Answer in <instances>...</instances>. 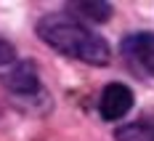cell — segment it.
Masks as SVG:
<instances>
[{
    "label": "cell",
    "mask_w": 154,
    "mask_h": 141,
    "mask_svg": "<svg viewBox=\"0 0 154 141\" xmlns=\"http://www.w3.org/2000/svg\"><path fill=\"white\" fill-rule=\"evenodd\" d=\"M133 107V91L125 85V83H109L106 88L101 91V99H98V112L106 123H114V120H122L125 114Z\"/></svg>",
    "instance_id": "4"
},
{
    "label": "cell",
    "mask_w": 154,
    "mask_h": 141,
    "mask_svg": "<svg viewBox=\"0 0 154 141\" xmlns=\"http://www.w3.org/2000/svg\"><path fill=\"white\" fill-rule=\"evenodd\" d=\"M117 141H154V117H141L114 130Z\"/></svg>",
    "instance_id": "6"
},
{
    "label": "cell",
    "mask_w": 154,
    "mask_h": 141,
    "mask_svg": "<svg viewBox=\"0 0 154 141\" xmlns=\"http://www.w3.org/2000/svg\"><path fill=\"white\" fill-rule=\"evenodd\" d=\"M37 37L45 43L48 48L59 51L69 59H77L91 67H106L112 61V48L109 43L96 35L91 27H85L80 19L72 14H45L37 19L35 24Z\"/></svg>",
    "instance_id": "1"
},
{
    "label": "cell",
    "mask_w": 154,
    "mask_h": 141,
    "mask_svg": "<svg viewBox=\"0 0 154 141\" xmlns=\"http://www.w3.org/2000/svg\"><path fill=\"white\" fill-rule=\"evenodd\" d=\"M0 83L8 93L14 96H24V99H32L37 96L43 88H40V75H37V67L32 61H14L11 69H5L0 75Z\"/></svg>",
    "instance_id": "3"
},
{
    "label": "cell",
    "mask_w": 154,
    "mask_h": 141,
    "mask_svg": "<svg viewBox=\"0 0 154 141\" xmlns=\"http://www.w3.org/2000/svg\"><path fill=\"white\" fill-rule=\"evenodd\" d=\"M16 61V48L8 43V40H3L0 37V67L3 64H14Z\"/></svg>",
    "instance_id": "7"
},
{
    "label": "cell",
    "mask_w": 154,
    "mask_h": 141,
    "mask_svg": "<svg viewBox=\"0 0 154 141\" xmlns=\"http://www.w3.org/2000/svg\"><path fill=\"white\" fill-rule=\"evenodd\" d=\"M69 11H75V19H88V21H109L112 19V3H104V0H77V3H69Z\"/></svg>",
    "instance_id": "5"
},
{
    "label": "cell",
    "mask_w": 154,
    "mask_h": 141,
    "mask_svg": "<svg viewBox=\"0 0 154 141\" xmlns=\"http://www.w3.org/2000/svg\"><path fill=\"white\" fill-rule=\"evenodd\" d=\"M125 61L138 75H146L154 80V32H130L120 43Z\"/></svg>",
    "instance_id": "2"
}]
</instances>
